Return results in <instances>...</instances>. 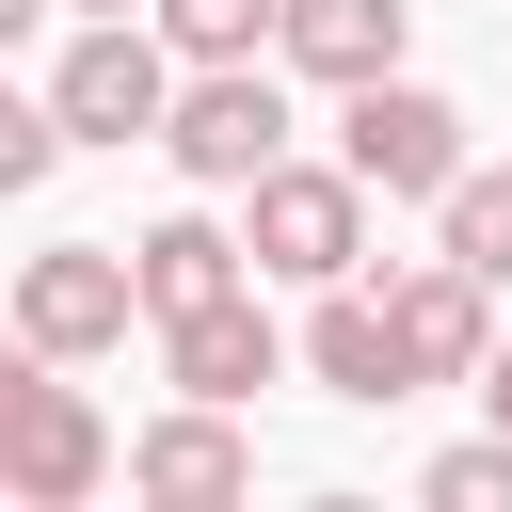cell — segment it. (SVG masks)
<instances>
[{
    "instance_id": "ac0fdd59",
    "label": "cell",
    "mask_w": 512,
    "mask_h": 512,
    "mask_svg": "<svg viewBox=\"0 0 512 512\" xmlns=\"http://www.w3.org/2000/svg\"><path fill=\"white\" fill-rule=\"evenodd\" d=\"M32 16H48V0H0V48H16V32H32Z\"/></svg>"
},
{
    "instance_id": "5b68a950",
    "label": "cell",
    "mask_w": 512,
    "mask_h": 512,
    "mask_svg": "<svg viewBox=\"0 0 512 512\" xmlns=\"http://www.w3.org/2000/svg\"><path fill=\"white\" fill-rule=\"evenodd\" d=\"M128 320H144V272H128V240H48V256L16 272V336H32L48 368H96V352H128Z\"/></svg>"
},
{
    "instance_id": "4fadbf2b",
    "label": "cell",
    "mask_w": 512,
    "mask_h": 512,
    "mask_svg": "<svg viewBox=\"0 0 512 512\" xmlns=\"http://www.w3.org/2000/svg\"><path fill=\"white\" fill-rule=\"evenodd\" d=\"M432 224H448V256H464L480 288H512V176H480V160H464V176L432 192Z\"/></svg>"
},
{
    "instance_id": "3957f363",
    "label": "cell",
    "mask_w": 512,
    "mask_h": 512,
    "mask_svg": "<svg viewBox=\"0 0 512 512\" xmlns=\"http://www.w3.org/2000/svg\"><path fill=\"white\" fill-rule=\"evenodd\" d=\"M48 112H64V144H160V112H176L160 16H80V48L48 64Z\"/></svg>"
},
{
    "instance_id": "30bf717a",
    "label": "cell",
    "mask_w": 512,
    "mask_h": 512,
    "mask_svg": "<svg viewBox=\"0 0 512 512\" xmlns=\"http://www.w3.org/2000/svg\"><path fill=\"white\" fill-rule=\"evenodd\" d=\"M304 368H320L336 400H368V416H384V400H416V352H400V304H384V288H352V272L320 288V320H304Z\"/></svg>"
},
{
    "instance_id": "8fae6325",
    "label": "cell",
    "mask_w": 512,
    "mask_h": 512,
    "mask_svg": "<svg viewBox=\"0 0 512 512\" xmlns=\"http://www.w3.org/2000/svg\"><path fill=\"white\" fill-rule=\"evenodd\" d=\"M272 64L288 80H384L400 64V0H272Z\"/></svg>"
},
{
    "instance_id": "e0dca14e",
    "label": "cell",
    "mask_w": 512,
    "mask_h": 512,
    "mask_svg": "<svg viewBox=\"0 0 512 512\" xmlns=\"http://www.w3.org/2000/svg\"><path fill=\"white\" fill-rule=\"evenodd\" d=\"M480 400H496V432H512V352H480Z\"/></svg>"
},
{
    "instance_id": "9c48e42d",
    "label": "cell",
    "mask_w": 512,
    "mask_h": 512,
    "mask_svg": "<svg viewBox=\"0 0 512 512\" xmlns=\"http://www.w3.org/2000/svg\"><path fill=\"white\" fill-rule=\"evenodd\" d=\"M384 304H400V352H416V384H480V352H496V288H480L464 256H416Z\"/></svg>"
},
{
    "instance_id": "9a60e30c",
    "label": "cell",
    "mask_w": 512,
    "mask_h": 512,
    "mask_svg": "<svg viewBox=\"0 0 512 512\" xmlns=\"http://www.w3.org/2000/svg\"><path fill=\"white\" fill-rule=\"evenodd\" d=\"M432 512H512V432H480V448H448L432 480H416Z\"/></svg>"
},
{
    "instance_id": "5bb4252c",
    "label": "cell",
    "mask_w": 512,
    "mask_h": 512,
    "mask_svg": "<svg viewBox=\"0 0 512 512\" xmlns=\"http://www.w3.org/2000/svg\"><path fill=\"white\" fill-rule=\"evenodd\" d=\"M144 16H160L176 64H256L272 48V0H144Z\"/></svg>"
},
{
    "instance_id": "6da1fadb",
    "label": "cell",
    "mask_w": 512,
    "mask_h": 512,
    "mask_svg": "<svg viewBox=\"0 0 512 512\" xmlns=\"http://www.w3.org/2000/svg\"><path fill=\"white\" fill-rule=\"evenodd\" d=\"M112 464H128V448H112V416H96L80 384H48V352L16 336V352H0V496H32V512H80Z\"/></svg>"
},
{
    "instance_id": "8992f818",
    "label": "cell",
    "mask_w": 512,
    "mask_h": 512,
    "mask_svg": "<svg viewBox=\"0 0 512 512\" xmlns=\"http://www.w3.org/2000/svg\"><path fill=\"white\" fill-rule=\"evenodd\" d=\"M336 160H352L368 192H416V208H432V192L464 176V112H448L432 80H400V64H384V80H352V112H336Z\"/></svg>"
},
{
    "instance_id": "2e32d148",
    "label": "cell",
    "mask_w": 512,
    "mask_h": 512,
    "mask_svg": "<svg viewBox=\"0 0 512 512\" xmlns=\"http://www.w3.org/2000/svg\"><path fill=\"white\" fill-rule=\"evenodd\" d=\"M48 160H64V112L0 80V192H48Z\"/></svg>"
},
{
    "instance_id": "ba28073f",
    "label": "cell",
    "mask_w": 512,
    "mask_h": 512,
    "mask_svg": "<svg viewBox=\"0 0 512 512\" xmlns=\"http://www.w3.org/2000/svg\"><path fill=\"white\" fill-rule=\"evenodd\" d=\"M160 368H176V400H256V384L288 368V320H272L256 288H224V304L160 320Z\"/></svg>"
},
{
    "instance_id": "277c9868",
    "label": "cell",
    "mask_w": 512,
    "mask_h": 512,
    "mask_svg": "<svg viewBox=\"0 0 512 512\" xmlns=\"http://www.w3.org/2000/svg\"><path fill=\"white\" fill-rule=\"evenodd\" d=\"M160 160H176L192 192H240L256 160H288V96H272V64H176Z\"/></svg>"
},
{
    "instance_id": "7a4b0ae2",
    "label": "cell",
    "mask_w": 512,
    "mask_h": 512,
    "mask_svg": "<svg viewBox=\"0 0 512 512\" xmlns=\"http://www.w3.org/2000/svg\"><path fill=\"white\" fill-rule=\"evenodd\" d=\"M240 256L288 272V288H336L368 256V176L352 160H256L240 176Z\"/></svg>"
},
{
    "instance_id": "d6986e66",
    "label": "cell",
    "mask_w": 512,
    "mask_h": 512,
    "mask_svg": "<svg viewBox=\"0 0 512 512\" xmlns=\"http://www.w3.org/2000/svg\"><path fill=\"white\" fill-rule=\"evenodd\" d=\"M80 16H144V0H80Z\"/></svg>"
},
{
    "instance_id": "52a82bcc",
    "label": "cell",
    "mask_w": 512,
    "mask_h": 512,
    "mask_svg": "<svg viewBox=\"0 0 512 512\" xmlns=\"http://www.w3.org/2000/svg\"><path fill=\"white\" fill-rule=\"evenodd\" d=\"M128 496H176V512L256 496V432H240V400H176V416H144V432H128Z\"/></svg>"
},
{
    "instance_id": "7c38bea8",
    "label": "cell",
    "mask_w": 512,
    "mask_h": 512,
    "mask_svg": "<svg viewBox=\"0 0 512 512\" xmlns=\"http://www.w3.org/2000/svg\"><path fill=\"white\" fill-rule=\"evenodd\" d=\"M128 272H144V320H192V304H224V288H256V256L208 224V208H160L144 240H128Z\"/></svg>"
}]
</instances>
